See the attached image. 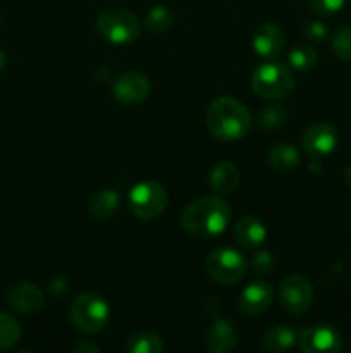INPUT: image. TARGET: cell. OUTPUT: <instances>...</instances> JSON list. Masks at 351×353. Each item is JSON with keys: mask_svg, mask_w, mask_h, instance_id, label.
<instances>
[{"mask_svg": "<svg viewBox=\"0 0 351 353\" xmlns=\"http://www.w3.org/2000/svg\"><path fill=\"white\" fill-rule=\"evenodd\" d=\"M231 221V207L222 196H200L184 207L181 226L195 238H213L226 231Z\"/></svg>", "mask_w": 351, "mask_h": 353, "instance_id": "cell-1", "label": "cell"}, {"mask_svg": "<svg viewBox=\"0 0 351 353\" xmlns=\"http://www.w3.org/2000/svg\"><path fill=\"white\" fill-rule=\"evenodd\" d=\"M253 119L243 102L233 97H219L205 112V124L212 137L222 141H236L250 133Z\"/></svg>", "mask_w": 351, "mask_h": 353, "instance_id": "cell-2", "label": "cell"}, {"mask_svg": "<svg viewBox=\"0 0 351 353\" xmlns=\"http://www.w3.org/2000/svg\"><path fill=\"white\" fill-rule=\"evenodd\" d=\"M251 88L258 97L267 100H281L295 90V78L288 65L268 61L258 65L251 74Z\"/></svg>", "mask_w": 351, "mask_h": 353, "instance_id": "cell-3", "label": "cell"}, {"mask_svg": "<svg viewBox=\"0 0 351 353\" xmlns=\"http://www.w3.org/2000/svg\"><path fill=\"white\" fill-rule=\"evenodd\" d=\"M109 303L96 293H81L69 305V319L81 333H100L109 323Z\"/></svg>", "mask_w": 351, "mask_h": 353, "instance_id": "cell-4", "label": "cell"}, {"mask_svg": "<svg viewBox=\"0 0 351 353\" xmlns=\"http://www.w3.org/2000/svg\"><path fill=\"white\" fill-rule=\"evenodd\" d=\"M96 31L100 37L116 45L131 43L141 33V23L136 14L127 9H107L96 17Z\"/></svg>", "mask_w": 351, "mask_h": 353, "instance_id": "cell-5", "label": "cell"}, {"mask_svg": "<svg viewBox=\"0 0 351 353\" xmlns=\"http://www.w3.org/2000/svg\"><path fill=\"white\" fill-rule=\"evenodd\" d=\"M205 272L220 285H234L246 274V259L229 247L213 248L203 262Z\"/></svg>", "mask_w": 351, "mask_h": 353, "instance_id": "cell-6", "label": "cell"}, {"mask_svg": "<svg viewBox=\"0 0 351 353\" xmlns=\"http://www.w3.org/2000/svg\"><path fill=\"white\" fill-rule=\"evenodd\" d=\"M169 205V193L157 181H141L129 192V209L140 219L151 221L160 217Z\"/></svg>", "mask_w": 351, "mask_h": 353, "instance_id": "cell-7", "label": "cell"}, {"mask_svg": "<svg viewBox=\"0 0 351 353\" xmlns=\"http://www.w3.org/2000/svg\"><path fill=\"white\" fill-rule=\"evenodd\" d=\"M279 300L286 312L301 316L310 310L313 303V288L308 279L301 274H289L281 281Z\"/></svg>", "mask_w": 351, "mask_h": 353, "instance_id": "cell-8", "label": "cell"}, {"mask_svg": "<svg viewBox=\"0 0 351 353\" xmlns=\"http://www.w3.org/2000/svg\"><path fill=\"white\" fill-rule=\"evenodd\" d=\"M299 348L305 353H337L343 350V340L330 324H315L299 333Z\"/></svg>", "mask_w": 351, "mask_h": 353, "instance_id": "cell-9", "label": "cell"}, {"mask_svg": "<svg viewBox=\"0 0 351 353\" xmlns=\"http://www.w3.org/2000/svg\"><path fill=\"white\" fill-rule=\"evenodd\" d=\"M337 131L329 123H315L305 130L301 137L303 150L306 152L310 159L322 161L323 157L332 154L337 147Z\"/></svg>", "mask_w": 351, "mask_h": 353, "instance_id": "cell-10", "label": "cell"}, {"mask_svg": "<svg viewBox=\"0 0 351 353\" xmlns=\"http://www.w3.org/2000/svg\"><path fill=\"white\" fill-rule=\"evenodd\" d=\"M151 90V83L148 76L140 71H127L117 76L112 85V93L119 102L127 105H136L148 99Z\"/></svg>", "mask_w": 351, "mask_h": 353, "instance_id": "cell-11", "label": "cell"}, {"mask_svg": "<svg viewBox=\"0 0 351 353\" xmlns=\"http://www.w3.org/2000/svg\"><path fill=\"white\" fill-rule=\"evenodd\" d=\"M272 299H274V290L267 281H253L241 292L237 309L243 316H260L270 307Z\"/></svg>", "mask_w": 351, "mask_h": 353, "instance_id": "cell-12", "label": "cell"}, {"mask_svg": "<svg viewBox=\"0 0 351 353\" xmlns=\"http://www.w3.org/2000/svg\"><path fill=\"white\" fill-rule=\"evenodd\" d=\"M7 296H9V303L12 305V309L19 314H26V316L41 312V309L45 307L43 292L34 283L30 281L10 286Z\"/></svg>", "mask_w": 351, "mask_h": 353, "instance_id": "cell-13", "label": "cell"}, {"mask_svg": "<svg viewBox=\"0 0 351 353\" xmlns=\"http://www.w3.org/2000/svg\"><path fill=\"white\" fill-rule=\"evenodd\" d=\"M253 50L255 54L264 59H275L282 54L286 45L284 33L281 28L274 23H264L258 26L253 34Z\"/></svg>", "mask_w": 351, "mask_h": 353, "instance_id": "cell-14", "label": "cell"}, {"mask_svg": "<svg viewBox=\"0 0 351 353\" xmlns=\"http://www.w3.org/2000/svg\"><path fill=\"white\" fill-rule=\"evenodd\" d=\"M240 333L234 323L227 319L213 321L212 327L206 334V348L212 353H229L237 347Z\"/></svg>", "mask_w": 351, "mask_h": 353, "instance_id": "cell-15", "label": "cell"}, {"mask_svg": "<svg viewBox=\"0 0 351 353\" xmlns=\"http://www.w3.org/2000/svg\"><path fill=\"white\" fill-rule=\"evenodd\" d=\"M234 238L246 250L260 247L267 238V228L260 219L253 216H244L234 226Z\"/></svg>", "mask_w": 351, "mask_h": 353, "instance_id": "cell-16", "label": "cell"}, {"mask_svg": "<svg viewBox=\"0 0 351 353\" xmlns=\"http://www.w3.org/2000/svg\"><path fill=\"white\" fill-rule=\"evenodd\" d=\"M209 183L217 195H229L240 185V169L229 161L219 162L210 172Z\"/></svg>", "mask_w": 351, "mask_h": 353, "instance_id": "cell-17", "label": "cell"}, {"mask_svg": "<svg viewBox=\"0 0 351 353\" xmlns=\"http://www.w3.org/2000/svg\"><path fill=\"white\" fill-rule=\"evenodd\" d=\"M298 340V331L292 326L277 324L274 327H268L262 336V348L268 353H281L289 350Z\"/></svg>", "mask_w": 351, "mask_h": 353, "instance_id": "cell-18", "label": "cell"}, {"mask_svg": "<svg viewBox=\"0 0 351 353\" xmlns=\"http://www.w3.org/2000/svg\"><path fill=\"white\" fill-rule=\"evenodd\" d=\"M119 209V195L110 188H103L92 196L88 205V212L93 219L107 221Z\"/></svg>", "mask_w": 351, "mask_h": 353, "instance_id": "cell-19", "label": "cell"}, {"mask_svg": "<svg viewBox=\"0 0 351 353\" xmlns=\"http://www.w3.org/2000/svg\"><path fill=\"white\" fill-rule=\"evenodd\" d=\"M268 164L274 171L286 174L291 172L292 169L298 168L299 164V154L291 143H277L268 150L267 154Z\"/></svg>", "mask_w": 351, "mask_h": 353, "instance_id": "cell-20", "label": "cell"}, {"mask_svg": "<svg viewBox=\"0 0 351 353\" xmlns=\"http://www.w3.org/2000/svg\"><path fill=\"white\" fill-rule=\"evenodd\" d=\"M164 348V340L151 331L134 333L126 341V352L129 353H162Z\"/></svg>", "mask_w": 351, "mask_h": 353, "instance_id": "cell-21", "label": "cell"}, {"mask_svg": "<svg viewBox=\"0 0 351 353\" xmlns=\"http://www.w3.org/2000/svg\"><path fill=\"white\" fill-rule=\"evenodd\" d=\"M289 119V112L281 103L265 105L257 116V126L262 131H274L284 126Z\"/></svg>", "mask_w": 351, "mask_h": 353, "instance_id": "cell-22", "label": "cell"}, {"mask_svg": "<svg viewBox=\"0 0 351 353\" xmlns=\"http://www.w3.org/2000/svg\"><path fill=\"white\" fill-rule=\"evenodd\" d=\"M172 12L165 6H153L145 16V26L148 31L158 34L167 31L172 26Z\"/></svg>", "mask_w": 351, "mask_h": 353, "instance_id": "cell-23", "label": "cell"}, {"mask_svg": "<svg viewBox=\"0 0 351 353\" xmlns=\"http://www.w3.org/2000/svg\"><path fill=\"white\" fill-rule=\"evenodd\" d=\"M21 326L12 316L0 312V350H9L19 341Z\"/></svg>", "mask_w": 351, "mask_h": 353, "instance_id": "cell-24", "label": "cell"}, {"mask_svg": "<svg viewBox=\"0 0 351 353\" xmlns=\"http://www.w3.org/2000/svg\"><path fill=\"white\" fill-rule=\"evenodd\" d=\"M288 62L295 71H310L317 64V52L308 45H299L289 52Z\"/></svg>", "mask_w": 351, "mask_h": 353, "instance_id": "cell-25", "label": "cell"}, {"mask_svg": "<svg viewBox=\"0 0 351 353\" xmlns=\"http://www.w3.org/2000/svg\"><path fill=\"white\" fill-rule=\"evenodd\" d=\"M332 50L341 61L351 62V28H341L334 33Z\"/></svg>", "mask_w": 351, "mask_h": 353, "instance_id": "cell-26", "label": "cell"}, {"mask_svg": "<svg viewBox=\"0 0 351 353\" xmlns=\"http://www.w3.org/2000/svg\"><path fill=\"white\" fill-rule=\"evenodd\" d=\"M275 268H277V261H275L274 254L267 250H260L258 254H255L253 261H251V269L257 274H272Z\"/></svg>", "mask_w": 351, "mask_h": 353, "instance_id": "cell-27", "label": "cell"}, {"mask_svg": "<svg viewBox=\"0 0 351 353\" xmlns=\"http://www.w3.org/2000/svg\"><path fill=\"white\" fill-rule=\"evenodd\" d=\"M346 0H310V9L319 16H332L344 7Z\"/></svg>", "mask_w": 351, "mask_h": 353, "instance_id": "cell-28", "label": "cell"}, {"mask_svg": "<svg viewBox=\"0 0 351 353\" xmlns=\"http://www.w3.org/2000/svg\"><path fill=\"white\" fill-rule=\"evenodd\" d=\"M303 34H305V38H308L312 41H322L329 34V30H327V26L322 21H308L303 26Z\"/></svg>", "mask_w": 351, "mask_h": 353, "instance_id": "cell-29", "label": "cell"}, {"mask_svg": "<svg viewBox=\"0 0 351 353\" xmlns=\"http://www.w3.org/2000/svg\"><path fill=\"white\" fill-rule=\"evenodd\" d=\"M72 352L74 353H98L100 347H96L92 341H79L72 347Z\"/></svg>", "mask_w": 351, "mask_h": 353, "instance_id": "cell-30", "label": "cell"}, {"mask_svg": "<svg viewBox=\"0 0 351 353\" xmlns=\"http://www.w3.org/2000/svg\"><path fill=\"white\" fill-rule=\"evenodd\" d=\"M344 181H346L348 188L351 190V164L348 165V168H346V171H344Z\"/></svg>", "mask_w": 351, "mask_h": 353, "instance_id": "cell-31", "label": "cell"}, {"mask_svg": "<svg viewBox=\"0 0 351 353\" xmlns=\"http://www.w3.org/2000/svg\"><path fill=\"white\" fill-rule=\"evenodd\" d=\"M6 65H7V57H6V54L0 50V71H3V69H6Z\"/></svg>", "mask_w": 351, "mask_h": 353, "instance_id": "cell-32", "label": "cell"}]
</instances>
